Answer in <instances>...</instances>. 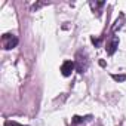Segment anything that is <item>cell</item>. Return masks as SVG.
<instances>
[{"mask_svg": "<svg viewBox=\"0 0 126 126\" xmlns=\"http://www.w3.org/2000/svg\"><path fill=\"white\" fill-rule=\"evenodd\" d=\"M2 43H3L5 49H12V47H15L18 45V39L14 34H5L2 37Z\"/></svg>", "mask_w": 126, "mask_h": 126, "instance_id": "6da1fadb", "label": "cell"}, {"mask_svg": "<svg viewBox=\"0 0 126 126\" xmlns=\"http://www.w3.org/2000/svg\"><path fill=\"white\" fill-rule=\"evenodd\" d=\"M74 64H76V68H77L79 73H85L86 68H88V59H86V55L82 56V52H79V53H77V59H76Z\"/></svg>", "mask_w": 126, "mask_h": 126, "instance_id": "7a4b0ae2", "label": "cell"}, {"mask_svg": "<svg viewBox=\"0 0 126 126\" xmlns=\"http://www.w3.org/2000/svg\"><path fill=\"white\" fill-rule=\"evenodd\" d=\"M74 67H76V64H74L73 61H65L64 64H62V67H61V73H62V76H64V77L71 76Z\"/></svg>", "mask_w": 126, "mask_h": 126, "instance_id": "3957f363", "label": "cell"}, {"mask_svg": "<svg viewBox=\"0 0 126 126\" xmlns=\"http://www.w3.org/2000/svg\"><path fill=\"white\" fill-rule=\"evenodd\" d=\"M117 46H119V39H117V37H113V40H111V42H110V45L107 46V52H108L110 55H113V53L116 52Z\"/></svg>", "mask_w": 126, "mask_h": 126, "instance_id": "277c9868", "label": "cell"}, {"mask_svg": "<svg viewBox=\"0 0 126 126\" xmlns=\"http://www.w3.org/2000/svg\"><path fill=\"white\" fill-rule=\"evenodd\" d=\"M113 79H114L116 82H123V80H126V76H117V74H113Z\"/></svg>", "mask_w": 126, "mask_h": 126, "instance_id": "5b68a950", "label": "cell"}, {"mask_svg": "<svg viewBox=\"0 0 126 126\" xmlns=\"http://www.w3.org/2000/svg\"><path fill=\"white\" fill-rule=\"evenodd\" d=\"M5 126H24V125H19V123H16V122L8 120V122H5Z\"/></svg>", "mask_w": 126, "mask_h": 126, "instance_id": "8992f818", "label": "cell"}]
</instances>
